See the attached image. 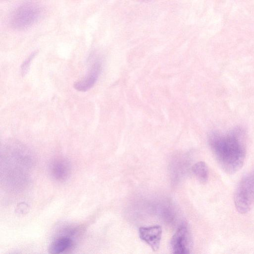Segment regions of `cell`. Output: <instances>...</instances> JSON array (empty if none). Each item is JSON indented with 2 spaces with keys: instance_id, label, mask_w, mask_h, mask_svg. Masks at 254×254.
<instances>
[{
  "instance_id": "obj_1",
  "label": "cell",
  "mask_w": 254,
  "mask_h": 254,
  "mask_svg": "<svg viewBox=\"0 0 254 254\" xmlns=\"http://www.w3.org/2000/svg\"><path fill=\"white\" fill-rule=\"evenodd\" d=\"M208 142L217 162L225 172L233 174L241 169L246 155L241 128H235L225 132H212Z\"/></svg>"
},
{
  "instance_id": "obj_2",
  "label": "cell",
  "mask_w": 254,
  "mask_h": 254,
  "mask_svg": "<svg viewBox=\"0 0 254 254\" xmlns=\"http://www.w3.org/2000/svg\"><path fill=\"white\" fill-rule=\"evenodd\" d=\"M237 210L241 214L250 211L254 206V171L246 174L241 179L234 195Z\"/></svg>"
},
{
  "instance_id": "obj_3",
  "label": "cell",
  "mask_w": 254,
  "mask_h": 254,
  "mask_svg": "<svg viewBox=\"0 0 254 254\" xmlns=\"http://www.w3.org/2000/svg\"><path fill=\"white\" fill-rule=\"evenodd\" d=\"M40 15L39 7L35 4L28 3L18 8L13 13L11 23L17 29L26 28L33 24Z\"/></svg>"
},
{
  "instance_id": "obj_4",
  "label": "cell",
  "mask_w": 254,
  "mask_h": 254,
  "mask_svg": "<svg viewBox=\"0 0 254 254\" xmlns=\"http://www.w3.org/2000/svg\"><path fill=\"white\" fill-rule=\"evenodd\" d=\"M172 250L174 254H189L192 246L190 232L185 224H182L173 236L171 241Z\"/></svg>"
},
{
  "instance_id": "obj_5",
  "label": "cell",
  "mask_w": 254,
  "mask_h": 254,
  "mask_svg": "<svg viewBox=\"0 0 254 254\" xmlns=\"http://www.w3.org/2000/svg\"><path fill=\"white\" fill-rule=\"evenodd\" d=\"M101 70V63L95 62L90 66L86 75L81 79L75 82L74 88L79 91L85 92L92 88L98 78Z\"/></svg>"
},
{
  "instance_id": "obj_6",
  "label": "cell",
  "mask_w": 254,
  "mask_h": 254,
  "mask_svg": "<svg viewBox=\"0 0 254 254\" xmlns=\"http://www.w3.org/2000/svg\"><path fill=\"white\" fill-rule=\"evenodd\" d=\"M162 232L161 227L159 225L142 227L139 229V235L154 251H157L159 248Z\"/></svg>"
},
{
  "instance_id": "obj_7",
  "label": "cell",
  "mask_w": 254,
  "mask_h": 254,
  "mask_svg": "<svg viewBox=\"0 0 254 254\" xmlns=\"http://www.w3.org/2000/svg\"><path fill=\"white\" fill-rule=\"evenodd\" d=\"M50 172L54 179L63 181L68 177L70 172V167L69 163L65 160L57 159L51 163Z\"/></svg>"
},
{
  "instance_id": "obj_8",
  "label": "cell",
  "mask_w": 254,
  "mask_h": 254,
  "mask_svg": "<svg viewBox=\"0 0 254 254\" xmlns=\"http://www.w3.org/2000/svg\"><path fill=\"white\" fill-rule=\"evenodd\" d=\"M72 245V239L66 236L56 238L51 244L49 252L51 254H60L68 249Z\"/></svg>"
},
{
  "instance_id": "obj_9",
  "label": "cell",
  "mask_w": 254,
  "mask_h": 254,
  "mask_svg": "<svg viewBox=\"0 0 254 254\" xmlns=\"http://www.w3.org/2000/svg\"><path fill=\"white\" fill-rule=\"evenodd\" d=\"M192 170L200 182L205 183L207 181L209 176L208 168L204 162L200 161L195 163L192 166Z\"/></svg>"
},
{
  "instance_id": "obj_10",
  "label": "cell",
  "mask_w": 254,
  "mask_h": 254,
  "mask_svg": "<svg viewBox=\"0 0 254 254\" xmlns=\"http://www.w3.org/2000/svg\"><path fill=\"white\" fill-rule=\"evenodd\" d=\"M35 54V53H32L22 63L21 66V73L23 76H24L27 72L31 62L34 58Z\"/></svg>"
},
{
  "instance_id": "obj_11",
  "label": "cell",
  "mask_w": 254,
  "mask_h": 254,
  "mask_svg": "<svg viewBox=\"0 0 254 254\" xmlns=\"http://www.w3.org/2000/svg\"><path fill=\"white\" fill-rule=\"evenodd\" d=\"M141 0L145 1V0Z\"/></svg>"
}]
</instances>
